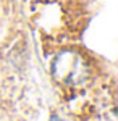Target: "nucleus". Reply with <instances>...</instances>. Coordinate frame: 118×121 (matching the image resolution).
Masks as SVG:
<instances>
[{"mask_svg":"<svg viewBox=\"0 0 118 121\" xmlns=\"http://www.w3.org/2000/svg\"><path fill=\"white\" fill-rule=\"evenodd\" d=\"M50 121H63V120H62V118H58V116H52V120H50Z\"/></svg>","mask_w":118,"mask_h":121,"instance_id":"obj_1","label":"nucleus"}]
</instances>
